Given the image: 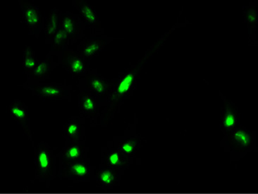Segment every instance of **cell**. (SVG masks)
Returning a JSON list of instances; mask_svg holds the SVG:
<instances>
[{"mask_svg":"<svg viewBox=\"0 0 258 194\" xmlns=\"http://www.w3.org/2000/svg\"><path fill=\"white\" fill-rule=\"evenodd\" d=\"M24 89L32 92V94L38 97L40 100H67L71 102L73 87L72 85L63 83H40L25 81L22 84L18 85Z\"/></svg>","mask_w":258,"mask_h":194,"instance_id":"3","label":"cell"},{"mask_svg":"<svg viewBox=\"0 0 258 194\" xmlns=\"http://www.w3.org/2000/svg\"><path fill=\"white\" fill-rule=\"evenodd\" d=\"M8 112L11 117L20 125L28 139L33 143V146L34 147L33 132H31L28 107L26 104L19 99H15L9 106Z\"/></svg>","mask_w":258,"mask_h":194,"instance_id":"17","label":"cell"},{"mask_svg":"<svg viewBox=\"0 0 258 194\" xmlns=\"http://www.w3.org/2000/svg\"><path fill=\"white\" fill-rule=\"evenodd\" d=\"M61 17L62 15H61V11L59 9L54 7L51 10L48 17H46L44 20L42 31L45 34L46 44H51L53 36L61 26Z\"/></svg>","mask_w":258,"mask_h":194,"instance_id":"22","label":"cell"},{"mask_svg":"<svg viewBox=\"0 0 258 194\" xmlns=\"http://www.w3.org/2000/svg\"><path fill=\"white\" fill-rule=\"evenodd\" d=\"M51 45L54 47V50L63 53L70 47L68 35H67L61 25L58 31L56 32L55 34L53 36Z\"/></svg>","mask_w":258,"mask_h":194,"instance_id":"24","label":"cell"},{"mask_svg":"<svg viewBox=\"0 0 258 194\" xmlns=\"http://www.w3.org/2000/svg\"><path fill=\"white\" fill-rule=\"evenodd\" d=\"M133 160L127 158L119 150L114 147L112 141H108L107 146L102 148L101 165L114 169L126 170L132 165Z\"/></svg>","mask_w":258,"mask_h":194,"instance_id":"16","label":"cell"},{"mask_svg":"<svg viewBox=\"0 0 258 194\" xmlns=\"http://www.w3.org/2000/svg\"><path fill=\"white\" fill-rule=\"evenodd\" d=\"M81 81L98 98L102 105V109L105 107L108 102L111 92V82L105 77L98 74V69H93L87 77L80 78Z\"/></svg>","mask_w":258,"mask_h":194,"instance_id":"9","label":"cell"},{"mask_svg":"<svg viewBox=\"0 0 258 194\" xmlns=\"http://www.w3.org/2000/svg\"><path fill=\"white\" fill-rule=\"evenodd\" d=\"M257 1L250 2L247 5L243 7V16L244 22L247 28L250 31L249 34V47H255L258 46L257 31Z\"/></svg>","mask_w":258,"mask_h":194,"instance_id":"18","label":"cell"},{"mask_svg":"<svg viewBox=\"0 0 258 194\" xmlns=\"http://www.w3.org/2000/svg\"><path fill=\"white\" fill-rule=\"evenodd\" d=\"M86 143L66 142L58 154V158L63 161L77 162L89 160L88 153L89 148L86 146Z\"/></svg>","mask_w":258,"mask_h":194,"instance_id":"21","label":"cell"},{"mask_svg":"<svg viewBox=\"0 0 258 194\" xmlns=\"http://www.w3.org/2000/svg\"><path fill=\"white\" fill-rule=\"evenodd\" d=\"M112 141L114 147L127 158L134 160L136 153L142 148L145 139L141 134L136 132L134 127L130 126L125 131L123 135L114 136Z\"/></svg>","mask_w":258,"mask_h":194,"instance_id":"8","label":"cell"},{"mask_svg":"<svg viewBox=\"0 0 258 194\" xmlns=\"http://www.w3.org/2000/svg\"><path fill=\"white\" fill-rule=\"evenodd\" d=\"M123 38H115L107 35L90 36L84 39L77 46V52L88 62H91L95 56H98L103 50L106 46L114 40H122Z\"/></svg>","mask_w":258,"mask_h":194,"instance_id":"12","label":"cell"},{"mask_svg":"<svg viewBox=\"0 0 258 194\" xmlns=\"http://www.w3.org/2000/svg\"><path fill=\"white\" fill-rule=\"evenodd\" d=\"M61 25L67 35L70 45H73L84 36L86 24L79 14L66 12L61 17Z\"/></svg>","mask_w":258,"mask_h":194,"instance_id":"15","label":"cell"},{"mask_svg":"<svg viewBox=\"0 0 258 194\" xmlns=\"http://www.w3.org/2000/svg\"><path fill=\"white\" fill-rule=\"evenodd\" d=\"M35 179L49 182L55 179L56 158L54 149L47 142L41 141L34 147Z\"/></svg>","mask_w":258,"mask_h":194,"instance_id":"4","label":"cell"},{"mask_svg":"<svg viewBox=\"0 0 258 194\" xmlns=\"http://www.w3.org/2000/svg\"><path fill=\"white\" fill-rule=\"evenodd\" d=\"M85 119L80 116H72L63 127V137L66 142L86 143Z\"/></svg>","mask_w":258,"mask_h":194,"instance_id":"20","label":"cell"},{"mask_svg":"<svg viewBox=\"0 0 258 194\" xmlns=\"http://www.w3.org/2000/svg\"><path fill=\"white\" fill-rule=\"evenodd\" d=\"M61 66L70 72L72 77L79 79L87 77L93 70L90 67V63L72 48L67 49L63 53Z\"/></svg>","mask_w":258,"mask_h":194,"instance_id":"14","label":"cell"},{"mask_svg":"<svg viewBox=\"0 0 258 194\" xmlns=\"http://www.w3.org/2000/svg\"><path fill=\"white\" fill-rule=\"evenodd\" d=\"M219 95L223 102V106L221 109L220 126L221 131L225 136L239 126L242 113L240 112L236 102L231 101L221 92H219Z\"/></svg>","mask_w":258,"mask_h":194,"instance_id":"11","label":"cell"},{"mask_svg":"<svg viewBox=\"0 0 258 194\" xmlns=\"http://www.w3.org/2000/svg\"><path fill=\"white\" fill-rule=\"evenodd\" d=\"M72 5L79 12L82 20H84L89 27L91 36L105 35V29L102 27L101 21L99 19L94 7L84 0H73Z\"/></svg>","mask_w":258,"mask_h":194,"instance_id":"13","label":"cell"},{"mask_svg":"<svg viewBox=\"0 0 258 194\" xmlns=\"http://www.w3.org/2000/svg\"><path fill=\"white\" fill-rule=\"evenodd\" d=\"M125 171L124 169L111 168L100 164L95 172V181L99 186L103 188H114L119 186Z\"/></svg>","mask_w":258,"mask_h":194,"instance_id":"19","label":"cell"},{"mask_svg":"<svg viewBox=\"0 0 258 194\" xmlns=\"http://www.w3.org/2000/svg\"><path fill=\"white\" fill-rule=\"evenodd\" d=\"M220 146L229 153L231 161H239L251 152H257V134L239 125L224 136Z\"/></svg>","mask_w":258,"mask_h":194,"instance_id":"2","label":"cell"},{"mask_svg":"<svg viewBox=\"0 0 258 194\" xmlns=\"http://www.w3.org/2000/svg\"><path fill=\"white\" fill-rule=\"evenodd\" d=\"M40 63L35 56V52L30 45H26L23 48V67L26 74L34 70Z\"/></svg>","mask_w":258,"mask_h":194,"instance_id":"23","label":"cell"},{"mask_svg":"<svg viewBox=\"0 0 258 194\" xmlns=\"http://www.w3.org/2000/svg\"><path fill=\"white\" fill-rule=\"evenodd\" d=\"M63 52L59 51H50L45 56L42 61H40L38 67L34 70L26 74L28 81L40 82L47 80L50 78V74L54 69L61 64Z\"/></svg>","mask_w":258,"mask_h":194,"instance_id":"10","label":"cell"},{"mask_svg":"<svg viewBox=\"0 0 258 194\" xmlns=\"http://www.w3.org/2000/svg\"><path fill=\"white\" fill-rule=\"evenodd\" d=\"M144 64L142 59L131 63L130 66L123 72H119L117 77L112 79L108 102L102 109L99 123V126L102 128H107L112 123L116 114L120 112L125 100H128L134 94Z\"/></svg>","mask_w":258,"mask_h":194,"instance_id":"1","label":"cell"},{"mask_svg":"<svg viewBox=\"0 0 258 194\" xmlns=\"http://www.w3.org/2000/svg\"><path fill=\"white\" fill-rule=\"evenodd\" d=\"M21 11V23L27 30L28 35L38 39L43 29L44 19L39 12V7L19 0Z\"/></svg>","mask_w":258,"mask_h":194,"instance_id":"7","label":"cell"},{"mask_svg":"<svg viewBox=\"0 0 258 194\" xmlns=\"http://www.w3.org/2000/svg\"><path fill=\"white\" fill-rule=\"evenodd\" d=\"M79 94H78V107L79 116L84 119H88L92 127L99 126L102 105L98 98L88 90L81 81H79Z\"/></svg>","mask_w":258,"mask_h":194,"instance_id":"5","label":"cell"},{"mask_svg":"<svg viewBox=\"0 0 258 194\" xmlns=\"http://www.w3.org/2000/svg\"><path fill=\"white\" fill-rule=\"evenodd\" d=\"M59 158V175L74 183L88 182L95 180L96 168L91 160L77 162L63 161Z\"/></svg>","mask_w":258,"mask_h":194,"instance_id":"6","label":"cell"}]
</instances>
